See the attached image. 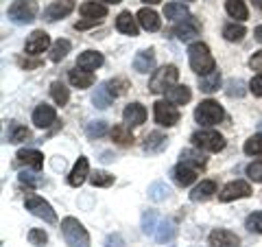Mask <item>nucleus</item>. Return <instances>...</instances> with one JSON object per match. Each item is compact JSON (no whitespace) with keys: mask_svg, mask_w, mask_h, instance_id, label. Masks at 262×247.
<instances>
[{"mask_svg":"<svg viewBox=\"0 0 262 247\" xmlns=\"http://www.w3.org/2000/svg\"><path fill=\"white\" fill-rule=\"evenodd\" d=\"M188 61H190V68L199 77H206L210 72L216 70L214 57H212L208 44H203V42H192L188 46Z\"/></svg>","mask_w":262,"mask_h":247,"instance_id":"1","label":"nucleus"},{"mask_svg":"<svg viewBox=\"0 0 262 247\" xmlns=\"http://www.w3.org/2000/svg\"><path fill=\"white\" fill-rule=\"evenodd\" d=\"M61 234L68 247H90V234L79 219L66 217L61 221Z\"/></svg>","mask_w":262,"mask_h":247,"instance_id":"2","label":"nucleus"},{"mask_svg":"<svg viewBox=\"0 0 262 247\" xmlns=\"http://www.w3.org/2000/svg\"><path fill=\"white\" fill-rule=\"evenodd\" d=\"M177 79H179L177 66H173V64L162 66L160 70L153 72V77L149 81V90H151L153 94H166L170 88L177 86Z\"/></svg>","mask_w":262,"mask_h":247,"instance_id":"3","label":"nucleus"},{"mask_svg":"<svg viewBox=\"0 0 262 247\" xmlns=\"http://www.w3.org/2000/svg\"><path fill=\"white\" fill-rule=\"evenodd\" d=\"M223 118H225L223 108H221L216 101H212V98H208V101H201L199 105H196V110H194V120L199 122L201 127L219 125Z\"/></svg>","mask_w":262,"mask_h":247,"instance_id":"4","label":"nucleus"},{"mask_svg":"<svg viewBox=\"0 0 262 247\" xmlns=\"http://www.w3.org/2000/svg\"><path fill=\"white\" fill-rule=\"evenodd\" d=\"M37 3L35 0H13L7 9V15L13 24H31L37 18Z\"/></svg>","mask_w":262,"mask_h":247,"instance_id":"5","label":"nucleus"},{"mask_svg":"<svg viewBox=\"0 0 262 247\" xmlns=\"http://www.w3.org/2000/svg\"><path fill=\"white\" fill-rule=\"evenodd\" d=\"M192 145L201 151H210V153H219L225 149V138L214 129H201L192 134Z\"/></svg>","mask_w":262,"mask_h":247,"instance_id":"6","label":"nucleus"},{"mask_svg":"<svg viewBox=\"0 0 262 247\" xmlns=\"http://www.w3.org/2000/svg\"><path fill=\"white\" fill-rule=\"evenodd\" d=\"M24 205H27V210L31 212L33 217L44 219L46 223H57V215H55L53 205L48 203L46 199H42V197H37V195H29L27 199H24Z\"/></svg>","mask_w":262,"mask_h":247,"instance_id":"7","label":"nucleus"},{"mask_svg":"<svg viewBox=\"0 0 262 247\" xmlns=\"http://www.w3.org/2000/svg\"><path fill=\"white\" fill-rule=\"evenodd\" d=\"M153 116L160 127H173L179 122V110L170 101H155L153 103Z\"/></svg>","mask_w":262,"mask_h":247,"instance_id":"8","label":"nucleus"},{"mask_svg":"<svg viewBox=\"0 0 262 247\" xmlns=\"http://www.w3.org/2000/svg\"><path fill=\"white\" fill-rule=\"evenodd\" d=\"M251 195V186L249 182H245V179H236V182H229L223 191L219 193V199L227 203V201H234V199H245V197Z\"/></svg>","mask_w":262,"mask_h":247,"instance_id":"9","label":"nucleus"},{"mask_svg":"<svg viewBox=\"0 0 262 247\" xmlns=\"http://www.w3.org/2000/svg\"><path fill=\"white\" fill-rule=\"evenodd\" d=\"M173 33L177 35V39H182V42H190V39H194V37L201 33V24H199V20H196V18L188 15V18L179 20V22L175 24Z\"/></svg>","mask_w":262,"mask_h":247,"instance_id":"10","label":"nucleus"},{"mask_svg":"<svg viewBox=\"0 0 262 247\" xmlns=\"http://www.w3.org/2000/svg\"><path fill=\"white\" fill-rule=\"evenodd\" d=\"M75 7H77L75 0H55L53 5H48L44 9V20L46 22H57V20L66 18V15H70L72 11H75Z\"/></svg>","mask_w":262,"mask_h":247,"instance_id":"11","label":"nucleus"},{"mask_svg":"<svg viewBox=\"0 0 262 247\" xmlns=\"http://www.w3.org/2000/svg\"><path fill=\"white\" fill-rule=\"evenodd\" d=\"M51 46V37H48L46 31H33L27 44H24V53L27 55H42L44 51H48Z\"/></svg>","mask_w":262,"mask_h":247,"instance_id":"12","label":"nucleus"},{"mask_svg":"<svg viewBox=\"0 0 262 247\" xmlns=\"http://www.w3.org/2000/svg\"><path fill=\"white\" fill-rule=\"evenodd\" d=\"M57 122V110L53 105H46V103H39L35 110H33V125L37 129H48Z\"/></svg>","mask_w":262,"mask_h":247,"instance_id":"13","label":"nucleus"},{"mask_svg":"<svg viewBox=\"0 0 262 247\" xmlns=\"http://www.w3.org/2000/svg\"><path fill=\"white\" fill-rule=\"evenodd\" d=\"M15 164L18 167H27L31 171H39L44 167V155L37 149H20L15 153Z\"/></svg>","mask_w":262,"mask_h":247,"instance_id":"14","label":"nucleus"},{"mask_svg":"<svg viewBox=\"0 0 262 247\" xmlns=\"http://www.w3.org/2000/svg\"><path fill=\"white\" fill-rule=\"evenodd\" d=\"M208 243L210 247H238L241 238L234 232H229V230H212L208 236Z\"/></svg>","mask_w":262,"mask_h":247,"instance_id":"15","label":"nucleus"},{"mask_svg":"<svg viewBox=\"0 0 262 247\" xmlns=\"http://www.w3.org/2000/svg\"><path fill=\"white\" fill-rule=\"evenodd\" d=\"M122 120H125L127 127H140L146 120V110L140 103H129L125 112H122Z\"/></svg>","mask_w":262,"mask_h":247,"instance_id":"16","label":"nucleus"},{"mask_svg":"<svg viewBox=\"0 0 262 247\" xmlns=\"http://www.w3.org/2000/svg\"><path fill=\"white\" fill-rule=\"evenodd\" d=\"M134 70L140 72V75H149L155 72V53L153 48H144L134 57Z\"/></svg>","mask_w":262,"mask_h":247,"instance_id":"17","label":"nucleus"},{"mask_svg":"<svg viewBox=\"0 0 262 247\" xmlns=\"http://www.w3.org/2000/svg\"><path fill=\"white\" fill-rule=\"evenodd\" d=\"M85 179H90V162H88V158H81L75 162V167H72V171H70V175H68V184L70 186H75V188H79L81 184L85 182Z\"/></svg>","mask_w":262,"mask_h":247,"instance_id":"18","label":"nucleus"},{"mask_svg":"<svg viewBox=\"0 0 262 247\" xmlns=\"http://www.w3.org/2000/svg\"><path fill=\"white\" fill-rule=\"evenodd\" d=\"M81 15H83L85 20H96L101 22L103 18H107V7H105L103 3H96V0H88V3H83L79 7Z\"/></svg>","mask_w":262,"mask_h":247,"instance_id":"19","label":"nucleus"},{"mask_svg":"<svg viewBox=\"0 0 262 247\" xmlns=\"http://www.w3.org/2000/svg\"><path fill=\"white\" fill-rule=\"evenodd\" d=\"M173 179H175V184H179V186H184V188H188V186H192L194 182H196V169H192V167H188V164H182L179 162L177 167L173 169Z\"/></svg>","mask_w":262,"mask_h":247,"instance_id":"20","label":"nucleus"},{"mask_svg":"<svg viewBox=\"0 0 262 247\" xmlns=\"http://www.w3.org/2000/svg\"><path fill=\"white\" fill-rule=\"evenodd\" d=\"M138 22H140V27L144 29V31H151V33H155V31H160V27H162V20H160V15L155 13L153 9H149V7H142L140 11H138Z\"/></svg>","mask_w":262,"mask_h":247,"instance_id":"21","label":"nucleus"},{"mask_svg":"<svg viewBox=\"0 0 262 247\" xmlns=\"http://www.w3.org/2000/svg\"><path fill=\"white\" fill-rule=\"evenodd\" d=\"M168 147V138L162 134V131H151L149 136L144 138V145H142V149L146 151V153H162L164 149Z\"/></svg>","mask_w":262,"mask_h":247,"instance_id":"22","label":"nucleus"},{"mask_svg":"<svg viewBox=\"0 0 262 247\" xmlns=\"http://www.w3.org/2000/svg\"><path fill=\"white\" fill-rule=\"evenodd\" d=\"M177 236V225L173 219H160L158 230H155V241L158 243H170Z\"/></svg>","mask_w":262,"mask_h":247,"instance_id":"23","label":"nucleus"},{"mask_svg":"<svg viewBox=\"0 0 262 247\" xmlns=\"http://www.w3.org/2000/svg\"><path fill=\"white\" fill-rule=\"evenodd\" d=\"M138 18H134L131 15V11H122L118 13V18H116V29L120 33H125V35H131V37H136L138 35Z\"/></svg>","mask_w":262,"mask_h":247,"instance_id":"24","label":"nucleus"},{"mask_svg":"<svg viewBox=\"0 0 262 247\" xmlns=\"http://www.w3.org/2000/svg\"><path fill=\"white\" fill-rule=\"evenodd\" d=\"M68 81L75 88H79V90H85V88H90L94 84V75L92 72H88V70H83V68H72L70 72H68Z\"/></svg>","mask_w":262,"mask_h":247,"instance_id":"25","label":"nucleus"},{"mask_svg":"<svg viewBox=\"0 0 262 247\" xmlns=\"http://www.w3.org/2000/svg\"><path fill=\"white\" fill-rule=\"evenodd\" d=\"M103 55L101 53H96V51H85V53H81L79 55V59H77V66L79 68H83L88 72H92L96 68H101L103 66Z\"/></svg>","mask_w":262,"mask_h":247,"instance_id":"26","label":"nucleus"},{"mask_svg":"<svg viewBox=\"0 0 262 247\" xmlns=\"http://www.w3.org/2000/svg\"><path fill=\"white\" fill-rule=\"evenodd\" d=\"M216 193V184L212 182V179H203L201 184H196L190 193V199L192 201H208L212 195Z\"/></svg>","mask_w":262,"mask_h":247,"instance_id":"27","label":"nucleus"},{"mask_svg":"<svg viewBox=\"0 0 262 247\" xmlns=\"http://www.w3.org/2000/svg\"><path fill=\"white\" fill-rule=\"evenodd\" d=\"M170 186L166 182H162V179H158V182H153L149 186V191H146V195H149V199L153 203H162V201H166L168 197H170Z\"/></svg>","mask_w":262,"mask_h":247,"instance_id":"28","label":"nucleus"},{"mask_svg":"<svg viewBox=\"0 0 262 247\" xmlns=\"http://www.w3.org/2000/svg\"><path fill=\"white\" fill-rule=\"evenodd\" d=\"M225 11L229 13V18L245 22L249 18V9L245 5V0H225Z\"/></svg>","mask_w":262,"mask_h":247,"instance_id":"29","label":"nucleus"},{"mask_svg":"<svg viewBox=\"0 0 262 247\" xmlns=\"http://www.w3.org/2000/svg\"><path fill=\"white\" fill-rule=\"evenodd\" d=\"M192 98V92L188 86H173L166 92V101H170L173 105H186Z\"/></svg>","mask_w":262,"mask_h":247,"instance_id":"30","label":"nucleus"},{"mask_svg":"<svg viewBox=\"0 0 262 247\" xmlns=\"http://www.w3.org/2000/svg\"><path fill=\"white\" fill-rule=\"evenodd\" d=\"M31 134H29V129L24 127V125H20V122H15V120H11L9 122V127H7V134H5V138H7V142H11V145H18V142H24Z\"/></svg>","mask_w":262,"mask_h":247,"instance_id":"31","label":"nucleus"},{"mask_svg":"<svg viewBox=\"0 0 262 247\" xmlns=\"http://www.w3.org/2000/svg\"><path fill=\"white\" fill-rule=\"evenodd\" d=\"M190 15V11H188V7L184 3H168L166 7H164V18L166 20H173V22H179Z\"/></svg>","mask_w":262,"mask_h":247,"instance_id":"32","label":"nucleus"},{"mask_svg":"<svg viewBox=\"0 0 262 247\" xmlns=\"http://www.w3.org/2000/svg\"><path fill=\"white\" fill-rule=\"evenodd\" d=\"M92 103H94V108H98V110H107L110 105L114 103V94L110 92V88L105 84H101L96 88V92L92 96Z\"/></svg>","mask_w":262,"mask_h":247,"instance_id":"33","label":"nucleus"},{"mask_svg":"<svg viewBox=\"0 0 262 247\" xmlns=\"http://www.w3.org/2000/svg\"><path fill=\"white\" fill-rule=\"evenodd\" d=\"M72 44L68 42V39H57V42L51 46V53H48V59H51L53 64H59L61 59H66L70 53Z\"/></svg>","mask_w":262,"mask_h":247,"instance_id":"34","label":"nucleus"},{"mask_svg":"<svg viewBox=\"0 0 262 247\" xmlns=\"http://www.w3.org/2000/svg\"><path fill=\"white\" fill-rule=\"evenodd\" d=\"M112 140L116 145H120V147H129L131 142H134V134H131V127H127L125 122H122V125H116L114 127L112 131Z\"/></svg>","mask_w":262,"mask_h":247,"instance_id":"35","label":"nucleus"},{"mask_svg":"<svg viewBox=\"0 0 262 247\" xmlns=\"http://www.w3.org/2000/svg\"><path fill=\"white\" fill-rule=\"evenodd\" d=\"M179 162L188 164V167H192V169H203L206 167V158H203L199 151H194V149H184L182 153H179Z\"/></svg>","mask_w":262,"mask_h":247,"instance_id":"36","label":"nucleus"},{"mask_svg":"<svg viewBox=\"0 0 262 247\" xmlns=\"http://www.w3.org/2000/svg\"><path fill=\"white\" fill-rule=\"evenodd\" d=\"M199 88H201V92H206V94L216 92V90L221 88V72L214 70V72H210V75L201 77L199 79Z\"/></svg>","mask_w":262,"mask_h":247,"instance_id":"37","label":"nucleus"},{"mask_svg":"<svg viewBox=\"0 0 262 247\" xmlns=\"http://www.w3.org/2000/svg\"><path fill=\"white\" fill-rule=\"evenodd\" d=\"M245 35H247V29L243 27V24H225L223 27V37L227 39V42H243Z\"/></svg>","mask_w":262,"mask_h":247,"instance_id":"38","label":"nucleus"},{"mask_svg":"<svg viewBox=\"0 0 262 247\" xmlns=\"http://www.w3.org/2000/svg\"><path fill=\"white\" fill-rule=\"evenodd\" d=\"M51 96H53V101L57 105H63L70 101V90L66 88V84H61V81H53V86H51Z\"/></svg>","mask_w":262,"mask_h":247,"instance_id":"39","label":"nucleus"},{"mask_svg":"<svg viewBox=\"0 0 262 247\" xmlns=\"http://www.w3.org/2000/svg\"><path fill=\"white\" fill-rule=\"evenodd\" d=\"M158 223H160L158 212L146 210L144 215H142V232H144L146 236H155V230H158Z\"/></svg>","mask_w":262,"mask_h":247,"instance_id":"40","label":"nucleus"},{"mask_svg":"<svg viewBox=\"0 0 262 247\" xmlns=\"http://www.w3.org/2000/svg\"><path fill=\"white\" fill-rule=\"evenodd\" d=\"M90 184L94 188H107L114 184V175L107 171H94L92 175H90Z\"/></svg>","mask_w":262,"mask_h":247,"instance_id":"41","label":"nucleus"},{"mask_svg":"<svg viewBox=\"0 0 262 247\" xmlns=\"http://www.w3.org/2000/svg\"><path fill=\"white\" fill-rule=\"evenodd\" d=\"M85 134L90 140H96V138H103L107 134V122L105 120H90L88 127H85Z\"/></svg>","mask_w":262,"mask_h":247,"instance_id":"42","label":"nucleus"},{"mask_svg":"<svg viewBox=\"0 0 262 247\" xmlns=\"http://www.w3.org/2000/svg\"><path fill=\"white\" fill-rule=\"evenodd\" d=\"M225 92H227L229 98H243L245 92H247V90H245V81L243 79H229Z\"/></svg>","mask_w":262,"mask_h":247,"instance_id":"43","label":"nucleus"},{"mask_svg":"<svg viewBox=\"0 0 262 247\" xmlns=\"http://www.w3.org/2000/svg\"><path fill=\"white\" fill-rule=\"evenodd\" d=\"M243 151L247 153V155H262V134H253L247 142H245V147H243Z\"/></svg>","mask_w":262,"mask_h":247,"instance_id":"44","label":"nucleus"},{"mask_svg":"<svg viewBox=\"0 0 262 247\" xmlns=\"http://www.w3.org/2000/svg\"><path fill=\"white\" fill-rule=\"evenodd\" d=\"M245 228L253 234H262V212H251V215L245 219Z\"/></svg>","mask_w":262,"mask_h":247,"instance_id":"45","label":"nucleus"},{"mask_svg":"<svg viewBox=\"0 0 262 247\" xmlns=\"http://www.w3.org/2000/svg\"><path fill=\"white\" fill-rule=\"evenodd\" d=\"M105 86L110 88V92L114 94V98L120 96V94H125V92H127V88H129L127 79H110V81H105Z\"/></svg>","mask_w":262,"mask_h":247,"instance_id":"46","label":"nucleus"},{"mask_svg":"<svg viewBox=\"0 0 262 247\" xmlns=\"http://www.w3.org/2000/svg\"><path fill=\"white\" fill-rule=\"evenodd\" d=\"M29 243L35 245V247H42L48 243V234L39 228H33V230H29Z\"/></svg>","mask_w":262,"mask_h":247,"instance_id":"47","label":"nucleus"},{"mask_svg":"<svg viewBox=\"0 0 262 247\" xmlns=\"http://www.w3.org/2000/svg\"><path fill=\"white\" fill-rule=\"evenodd\" d=\"M247 177L251 179V182H260L262 184V160H256L251 162L247 167Z\"/></svg>","mask_w":262,"mask_h":247,"instance_id":"48","label":"nucleus"},{"mask_svg":"<svg viewBox=\"0 0 262 247\" xmlns=\"http://www.w3.org/2000/svg\"><path fill=\"white\" fill-rule=\"evenodd\" d=\"M20 182H22V184H29V186H42V184H44V177H37V171H35V173L22 171V173H20Z\"/></svg>","mask_w":262,"mask_h":247,"instance_id":"49","label":"nucleus"},{"mask_svg":"<svg viewBox=\"0 0 262 247\" xmlns=\"http://www.w3.org/2000/svg\"><path fill=\"white\" fill-rule=\"evenodd\" d=\"M249 92H251L253 96H262V72L249 81Z\"/></svg>","mask_w":262,"mask_h":247,"instance_id":"50","label":"nucleus"},{"mask_svg":"<svg viewBox=\"0 0 262 247\" xmlns=\"http://www.w3.org/2000/svg\"><path fill=\"white\" fill-rule=\"evenodd\" d=\"M122 245H125V243H122V238L118 234H110L107 236V245H105V247H122Z\"/></svg>","mask_w":262,"mask_h":247,"instance_id":"51","label":"nucleus"},{"mask_svg":"<svg viewBox=\"0 0 262 247\" xmlns=\"http://www.w3.org/2000/svg\"><path fill=\"white\" fill-rule=\"evenodd\" d=\"M253 35H256V39L262 44V24H258V27H256V31H253Z\"/></svg>","mask_w":262,"mask_h":247,"instance_id":"52","label":"nucleus"},{"mask_svg":"<svg viewBox=\"0 0 262 247\" xmlns=\"http://www.w3.org/2000/svg\"><path fill=\"white\" fill-rule=\"evenodd\" d=\"M253 3V7H256V9H262V0H251Z\"/></svg>","mask_w":262,"mask_h":247,"instance_id":"53","label":"nucleus"},{"mask_svg":"<svg viewBox=\"0 0 262 247\" xmlns=\"http://www.w3.org/2000/svg\"><path fill=\"white\" fill-rule=\"evenodd\" d=\"M105 5H118V3H122V0H103Z\"/></svg>","mask_w":262,"mask_h":247,"instance_id":"54","label":"nucleus"},{"mask_svg":"<svg viewBox=\"0 0 262 247\" xmlns=\"http://www.w3.org/2000/svg\"><path fill=\"white\" fill-rule=\"evenodd\" d=\"M142 3H144V5H158L160 0H142Z\"/></svg>","mask_w":262,"mask_h":247,"instance_id":"55","label":"nucleus"},{"mask_svg":"<svg viewBox=\"0 0 262 247\" xmlns=\"http://www.w3.org/2000/svg\"><path fill=\"white\" fill-rule=\"evenodd\" d=\"M170 247H175V245H170Z\"/></svg>","mask_w":262,"mask_h":247,"instance_id":"56","label":"nucleus"},{"mask_svg":"<svg viewBox=\"0 0 262 247\" xmlns=\"http://www.w3.org/2000/svg\"><path fill=\"white\" fill-rule=\"evenodd\" d=\"M188 3H190V0H188Z\"/></svg>","mask_w":262,"mask_h":247,"instance_id":"57","label":"nucleus"}]
</instances>
